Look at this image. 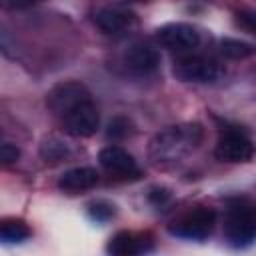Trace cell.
Returning a JSON list of instances; mask_svg holds the SVG:
<instances>
[{"mask_svg": "<svg viewBox=\"0 0 256 256\" xmlns=\"http://www.w3.org/2000/svg\"><path fill=\"white\" fill-rule=\"evenodd\" d=\"M62 124L70 136L88 138V136L96 134V130L100 126V116H98V110L92 104V100H86V102L78 104L74 110H70L66 116H62Z\"/></svg>", "mask_w": 256, "mask_h": 256, "instance_id": "8992f818", "label": "cell"}, {"mask_svg": "<svg viewBox=\"0 0 256 256\" xmlns=\"http://www.w3.org/2000/svg\"><path fill=\"white\" fill-rule=\"evenodd\" d=\"M98 160L106 172H110L116 178H138L140 168L130 152H126L120 146H106L100 150Z\"/></svg>", "mask_w": 256, "mask_h": 256, "instance_id": "9c48e42d", "label": "cell"}, {"mask_svg": "<svg viewBox=\"0 0 256 256\" xmlns=\"http://www.w3.org/2000/svg\"><path fill=\"white\" fill-rule=\"evenodd\" d=\"M156 38L158 42L168 48V50H192L200 44V34L194 26L186 24V22H172V24H164L162 28L156 30Z\"/></svg>", "mask_w": 256, "mask_h": 256, "instance_id": "ba28073f", "label": "cell"}, {"mask_svg": "<svg viewBox=\"0 0 256 256\" xmlns=\"http://www.w3.org/2000/svg\"><path fill=\"white\" fill-rule=\"evenodd\" d=\"M216 226V212L212 208H196L168 226L172 236L186 240H204Z\"/></svg>", "mask_w": 256, "mask_h": 256, "instance_id": "3957f363", "label": "cell"}, {"mask_svg": "<svg viewBox=\"0 0 256 256\" xmlns=\"http://www.w3.org/2000/svg\"><path fill=\"white\" fill-rule=\"evenodd\" d=\"M90 216H92L94 220L104 222V220H108V218L114 216V206L108 204V202H94V204L90 206Z\"/></svg>", "mask_w": 256, "mask_h": 256, "instance_id": "ac0fdd59", "label": "cell"}, {"mask_svg": "<svg viewBox=\"0 0 256 256\" xmlns=\"http://www.w3.org/2000/svg\"><path fill=\"white\" fill-rule=\"evenodd\" d=\"M106 250H108L110 254H114V256H132V254H140V252H144V250H148V248H146L144 242H142L140 238H136L132 232L122 230V232H118V234H114V236L110 238Z\"/></svg>", "mask_w": 256, "mask_h": 256, "instance_id": "4fadbf2b", "label": "cell"}, {"mask_svg": "<svg viewBox=\"0 0 256 256\" xmlns=\"http://www.w3.org/2000/svg\"><path fill=\"white\" fill-rule=\"evenodd\" d=\"M40 156L44 158V162H60L68 156V148L58 138H48L40 146Z\"/></svg>", "mask_w": 256, "mask_h": 256, "instance_id": "9a60e30c", "label": "cell"}, {"mask_svg": "<svg viewBox=\"0 0 256 256\" xmlns=\"http://www.w3.org/2000/svg\"><path fill=\"white\" fill-rule=\"evenodd\" d=\"M214 154L222 162H248L254 156V144L242 132L228 130L218 138Z\"/></svg>", "mask_w": 256, "mask_h": 256, "instance_id": "52a82bcc", "label": "cell"}, {"mask_svg": "<svg viewBox=\"0 0 256 256\" xmlns=\"http://www.w3.org/2000/svg\"><path fill=\"white\" fill-rule=\"evenodd\" d=\"M96 182H98V172L94 168H90V166H76V168L66 170L58 178V188L64 190V192L76 194V192H84V190L94 188Z\"/></svg>", "mask_w": 256, "mask_h": 256, "instance_id": "7c38bea8", "label": "cell"}, {"mask_svg": "<svg viewBox=\"0 0 256 256\" xmlns=\"http://www.w3.org/2000/svg\"><path fill=\"white\" fill-rule=\"evenodd\" d=\"M236 24L242 26L244 30L256 34V12H248V10L238 12V14H236Z\"/></svg>", "mask_w": 256, "mask_h": 256, "instance_id": "d6986e66", "label": "cell"}, {"mask_svg": "<svg viewBox=\"0 0 256 256\" xmlns=\"http://www.w3.org/2000/svg\"><path fill=\"white\" fill-rule=\"evenodd\" d=\"M86 100H92L88 88H86L84 84H80V82H74V80L56 84V86L48 92V96H46L48 108H50L56 116H60V118L66 116L70 110H74L78 104H82V102H86Z\"/></svg>", "mask_w": 256, "mask_h": 256, "instance_id": "5b68a950", "label": "cell"}, {"mask_svg": "<svg viewBox=\"0 0 256 256\" xmlns=\"http://www.w3.org/2000/svg\"><path fill=\"white\" fill-rule=\"evenodd\" d=\"M94 22L106 34H124L136 26V16L122 8L104 6L94 14Z\"/></svg>", "mask_w": 256, "mask_h": 256, "instance_id": "30bf717a", "label": "cell"}, {"mask_svg": "<svg viewBox=\"0 0 256 256\" xmlns=\"http://www.w3.org/2000/svg\"><path fill=\"white\" fill-rule=\"evenodd\" d=\"M106 132H108L110 138H124V136L130 134V122L126 118H122V116H116V118L110 120Z\"/></svg>", "mask_w": 256, "mask_h": 256, "instance_id": "e0dca14e", "label": "cell"}, {"mask_svg": "<svg viewBox=\"0 0 256 256\" xmlns=\"http://www.w3.org/2000/svg\"><path fill=\"white\" fill-rule=\"evenodd\" d=\"M220 50L228 58H246V56L254 54V48L250 44L234 40V38H222L220 40Z\"/></svg>", "mask_w": 256, "mask_h": 256, "instance_id": "2e32d148", "label": "cell"}, {"mask_svg": "<svg viewBox=\"0 0 256 256\" xmlns=\"http://www.w3.org/2000/svg\"><path fill=\"white\" fill-rule=\"evenodd\" d=\"M0 236L4 242H24L30 238V228L22 220H4L0 226Z\"/></svg>", "mask_w": 256, "mask_h": 256, "instance_id": "5bb4252c", "label": "cell"}, {"mask_svg": "<svg viewBox=\"0 0 256 256\" xmlns=\"http://www.w3.org/2000/svg\"><path fill=\"white\" fill-rule=\"evenodd\" d=\"M18 156H20V150H18L14 144L4 142V144L0 146V160H2V164H12V162L18 160Z\"/></svg>", "mask_w": 256, "mask_h": 256, "instance_id": "ffe728a7", "label": "cell"}, {"mask_svg": "<svg viewBox=\"0 0 256 256\" xmlns=\"http://www.w3.org/2000/svg\"><path fill=\"white\" fill-rule=\"evenodd\" d=\"M172 74L182 82L208 84L220 78L222 68L218 66V62L206 56H182L174 62Z\"/></svg>", "mask_w": 256, "mask_h": 256, "instance_id": "277c9868", "label": "cell"}, {"mask_svg": "<svg viewBox=\"0 0 256 256\" xmlns=\"http://www.w3.org/2000/svg\"><path fill=\"white\" fill-rule=\"evenodd\" d=\"M224 234L236 248L250 246L256 240V210L242 202L232 204L224 218Z\"/></svg>", "mask_w": 256, "mask_h": 256, "instance_id": "7a4b0ae2", "label": "cell"}, {"mask_svg": "<svg viewBox=\"0 0 256 256\" xmlns=\"http://www.w3.org/2000/svg\"><path fill=\"white\" fill-rule=\"evenodd\" d=\"M202 140L200 124H180L158 132L148 148L150 160L156 166H170L186 158Z\"/></svg>", "mask_w": 256, "mask_h": 256, "instance_id": "6da1fadb", "label": "cell"}, {"mask_svg": "<svg viewBox=\"0 0 256 256\" xmlns=\"http://www.w3.org/2000/svg\"><path fill=\"white\" fill-rule=\"evenodd\" d=\"M126 66L136 72V74H152L160 66V52L152 48L150 44H134L128 48L126 56Z\"/></svg>", "mask_w": 256, "mask_h": 256, "instance_id": "8fae6325", "label": "cell"}, {"mask_svg": "<svg viewBox=\"0 0 256 256\" xmlns=\"http://www.w3.org/2000/svg\"><path fill=\"white\" fill-rule=\"evenodd\" d=\"M38 2H42V0H6V6L8 8H28Z\"/></svg>", "mask_w": 256, "mask_h": 256, "instance_id": "44dd1931", "label": "cell"}]
</instances>
